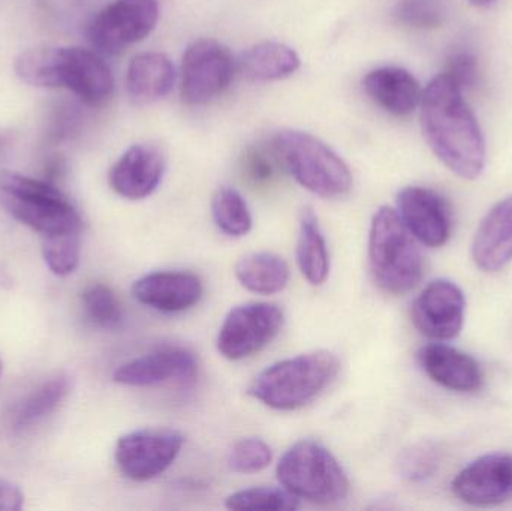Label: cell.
Here are the masks:
<instances>
[{
    "label": "cell",
    "mask_w": 512,
    "mask_h": 511,
    "mask_svg": "<svg viewBox=\"0 0 512 511\" xmlns=\"http://www.w3.org/2000/svg\"><path fill=\"white\" fill-rule=\"evenodd\" d=\"M420 120L427 144L445 167L462 179L480 177L486 165V141L463 90L445 72L423 90Z\"/></svg>",
    "instance_id": "1"
},
{
    "label": "cell",
    "mask_w": 512,
    "mask_h": 511,
    "mask_svg": "<svg viewBox=\"0 0 512 511\" xmlns=\"http://www.w3.org/2000/svg\"><path fill=\"white\" fill-rule=\"evenodd\" d=\"M339 369V359L330 351L300 354L268 366L255 378L249 392L273 410H300L330 386Z\"/></svg>",
    "instance_id": "2"
},
{
    "label": "cell",
    "mask_w": 512,
    "mask_h": 511,
    "mask_svg": "<svg viewBox=\"0 0 512 511\" xmlns=\"http://www.w3.org/2000/svg\"><path fill=\"white\" fill-rule=\"evenodd\" d=\"M415 237L397 210L384 206L373 215L369 231V267L384 293L403 296L423 278V257Z\"/></svg>",
    "instance_id": "3"
},
{
    "label": "cell",
    "mask_w": 512,
    "mask_h": 511,
    "mask_svg": "<svg viewBox=\"0 0 512 511\" xmlns=\"http://www.w3.org/2000/svg\"><path fill=\"white\" fill-rule=\"evenodd\" d=\"M0 204L20 224L45 237L81 233L83 221L68 197L47 180L14 171L0 174Z\"/></svg>",
    "instance_id": "4"
},
{
    "label": "cell",
    "mask_w": 512,
    "mask_h": 511,
    "mask_svg": "<svg viewBox=\"0 0 512 511\" xmlns=\"http://www.w3.org/2000/svg\"><path fill=\"white\" fill-rule=\"evenodd\" d=\"M273 149L298 185L318 197L339 200L351 192L354 177L346 162L319 138L307 132H277Z\"/></svg>",
    "instance_id": "5"
},
{
    "label": "cell",
    "mask_w": 512,
    "mask_h": 511,
    "mask_svg": "<svg viewBox=\"0 0 512 511\" xmlns=\"http://www.w3.org/2000/svg\"><path fill=\"white\" fill-rule=\"evenodd\" d=\"M280 485L298 500L319 506L342 503L349 480L333 453L313 440H301L286 450L276 468Z\"/></svg>",
    "instance_id": "6"
},
{
    "label": "cell",
    "mask_w": 512,
    "mask_h": 511,
    "mask_svg": "<svg viewBox=\"0 0 512 511\" xmlns=\"http://www.w3.org/2000/svg\"><path fill=\"white\" fill-rule=\"evenodd\" d=\"M237 62L230 48L215 39H198L186 48L180 95L188 105L219 98L233 83Z\"/></svg>",
    "instance_id": "7"
},
{
    "label": "cell",
    "mask_w": 512,
    "mask_h": 511,
    "mask_svg": "<svg viewBox=\"0 0 512 511\" xmlns=\"http://www.w3.org/2000/svg\"><path fill=\"white\" fill-rule=\"evenodd\" d=\"M283 311L274 303H246L231 309L218 333V350L239 362L264 350L282 330Z\"/></svg>",
    "instance_id": "8"
},
{
    "label": "cell",
    "mask_w": 512,
    "mask_h": 511,
    "mask_svg": "<svg viewBox=\"0 0 512 511\" xmlns=\"http://www.w3.org/2000/svg\"><path fill=\"white\" fill-rule=\"evenodd\" d=\"M158 18V0H114L93 18L89 39L101 53L119 54L147 38Z\"/></svg>",
    "instance_id": "9"
},
{
    "label": "cell",
    "mask_w": 512,
    "mask_h": 511,
    "mask_svg": "<svg viewBox=\"0 0 512 511\" xmlns=\"http://www.w3.org/2000/svg\"><path fill=\"white\" fill-rule=\"evenodd\" d=\"M183 435L173 429H141L117 441V467L134 482H149L164 474L182 452Z\"/></svg>",
    "instance_id": "10"
},
{
    "label": "cell",
    "mask_w": 512,
    "mask_h": 511,
    "mask_svg": "<svg viewBox=\"0 0 512 511\" xmlns=\"http://www.w3.org/2000/svg\"><path fill=\"white\" fill-rule=\"evenodd\" d=\"M465 296L450 281H433L427 285L412 305V323L418 332L436 341L456 338L465 323Z\"/></svg>",
    "instance_id": "11"
},
{
    "label": "cell",
    "mask_w": 512,
    "mask_h": 511,
    "mask_svg": "<svg viewBox=\"0 0 512 511\" xmlns=\"http://www.w3.org/2000/svg\"><path fill=\"white\" fill-rule=\"evenodd\" d=\"M59 87L71 90L89 107H102L114 92L110 66L96 51L81 47H59Z\"/></svg>",
    "instance_id": "12"
},
{
    "label": "cell",
    "mask_w": 512,
    "mask_h": 511,
    "mask_svg": "<svg viewBox=\"0 0 512 511\" xmlns=\"http://www.w3.org/2000/svg\"><path fill=\"white\" fill-rule=\"evenodd\" d=\"M397 213L409 233L429 248L447 245L453 233L450 206L429 188L408 186L397 194Z\"/></svg>",
    "instance_id": "13"
},
{
    "label": "cell",
    "mask_w": 512,
    "mask_h": 511,
    "mask_svg": "<svg viewBox=\"0 0 512 511\" xmlns=\"http://www.w3.org/2000/svg\"><path fill=\"white\" fill-rule=\"evenodd\" d=\"M453 494L475 507L501 506L512 500V455L493 453L463 468L453 480Z\"/></svg>",
    "instance_id": "14"
},
{
    "label": "cell",
    "mask_w": 512,
    "mask_h": 511,
    "mask_svg": "<svg viewBox=\"0 0 512 511\" xmlns=\"http://www.w3.org/2000/svg\"><path fill=\"white\" fill-rule=\"evenodd\" d=\"M198 363L191 351L162 348L155 353L123 363L114 372L117 384L128 387H156L171 381H189L197 374Z\"/></svg>",
    "instance_id": "15"
},
{
    "label": "cell",
    "mask_w": 512,
    "mask_h": 511,
    "mask_svg": "<svg viewBox=\"0 0 512 511\" xmlns=\"http://www.w3.org/2000/svg\"><path fill=\"white\" fill-rule=\"evenodd\" d=\"M135 300L164 314H179L200 303L204 285L200 276L189 272H153L135 281Z\"/></svg>",
    "instance_id": "16"
},
{
    "label": "cell",
    "mask_w": 512,
    "mask_h": 511,
    "mask_svg": "<svg viewBox=\"0 0 512 511\" xmlns=\"http://www.w3.org/2000/svg\"><path fill=\"white\" fill-rule=\"evenodd\" d=\"M165 173V158L152 144L129 147L111 168L110 186L126 200H144L161 185Z\"/></svg>",
    "instance_id": "17"
},
{
    "label": "cell",
    "mask_w": 512,
    "mask_h": 511,
    "mask_svg": "<svg viewBox=\"0 0 512 511\" xmlns=\"http://www.w3.org/2000/svg\"><path fill=\"white\" fill-rule=\"evenodd\" d=\"M418 363L430 380L459 393L477 392L484 375L474 357L445 344H429L418 351Z\"/></svg>",
    "instance_id": "18"
},
{
    "label": "cell",
    "mask_w": 512,
    "mask_h": 511,
    "mask_svg": "<svg viewBox=\"0 0 512 511\" xmlns=\"http://www.w3.org/2000/svg\"><path fill=\"white\" fill-rule=\"evenodd\" d=\"M472 258L478 269L495 273L512 261V195L496 204L481 221L474 243Z\"/></svg>",
    "instance_id": "19"
},
{
    "label": "cell",
    "mask_w": 512,
    "mask_h": 511,
    "mask_svg": "<svg viewBox=\"0 0 512 511\" xmlns=\"http://www.w3.org/2000/svg\"><path fill=\"white\" fill-rule=\"evenodd\" d=\"M363 89L373 102L394 116H409L420 107L421 90L417 78L403 68L384 66L364 77Z\"/></svg>",
    "instance_id": "20"
},
{
    "label": "cell",
    "mask_w": 512,
    "mask_h": 511,
    "mask_svg": "<svg viewBox=\"0 0 512 511\" xmlns=\"http://www.w3.org/2000/svg\"><path fill=\"white\" fill-rule=\"evenodd\" d=\"M176 69L170 57L158 51L137 54L126 72V90L135 104H152L173 89Z\"/></svg>",
    "instance_id": "21"
},
{
    "label": "cell",
    "mask_w": 512,
    "mask_h": 511,
    "mask_svg": "<svg viewBox=\"0 0 512 511\" xmlns=\"http://www.w3.org/2000/svg\"><path fill=\"white\" fill-rule=\"evenodd\" d=\"M300 68V57L288 45L261 42L246 50L237 69L252 81H277L291 77Z\"/></svg>",
    "instance_id": "22"
},
{
    "label": "cell",
    "mask_w": 512,
    "mask_h": 511,
    "mask_svg": "<svg viewBox=\"0 0 512 511\" xmlns=\"http://www.w3.org/2000/svg\"><path fill=\"white\" fill-rule=\"evenodd\" d=\"M297 263L309 284L322 285L330 275V254L313 209L304 207L298 230Z\"/></svg>",
    "instance_id": "23"
},
{
    "label": "cell",
    "mask_w": 512,
    "mask_h": 511,
    "mask_svg": "<svg viewBox=\"0 0 512 511\" xmlns=\"http://www.w3.org/2000/svg\"><path fill=\"white\" fill-rule=\"evenodd\" d=\"M289 276L288 263L273 252H254L236 264V278L240 284L261 296H271L285 290Z\"/></svg>",
    "instance_id": "24"
},
{
    "label": "cell",
    "mask_w": 512,
    "mask_h": 511,
    "mask_svg": "<svg viewBox=\"0 0 512 511\" xmlns=\"http://www.w3.org/2000/svg\"><path fill=\"white\" fill-rule=\"evenodd\" d=\"M69 390H71V378L68 375H56L45 381L18 405L12 417L14 431H27L47 419L65 401Z\"/></svg>",
    "instance_id": "25"
},
{
    "label": "cell",
    "mask_w": 512,
    "mask_h": 511,
    "mask_svg": "<svg viewBox=\"0 0 512 511\" xmlns=\"http://www.w3.org/2000/svg\"><path fill=\"white\" fill-rule=\"evenodd\" d=\"M57 57H59V47L44 45V47L30 48L15 59V74L29 86L59 89Z\"/></svg>",
    "instance_id": "26"
},
{
    "label": "cell",
    "mask_w": 512,
    "mask_h": 511,
    "mask_svg": "<svg viewBox=\"0 0 512 511\" xmlns=\"http://www.w3.org/2000/svg\"><path fill=\"white\" fill-rule=\"evenodd\" d=\"M212 215L216 227L227 236L243 237L251 233V210L236 189L221 188L216 192L212 200Z\"/></svg>",
    "instance_id": "27"
},
{
    "label": "cell",
    "mask_w": 512,
    "mask_h": 511,
    "mask_svg": "<svg viewBox=\"0 0 512 511\" xmlns=\"http://www.w3.org/2000/svg\"><path fill=\"white\" fill-rule=\"evenodd\" d=\"M441 465V450L435 443L420 441L400 452L396 471L408 483H423L432 479Z\"/></svg>",
    "instance_id": "28"
},
{
    "label": "cell",
    "mask_w": 512,
    "mask_h": 511,
    "mask_svg": "<svg viewBox=\"0 0 512 511\" xmlns=\"http://www.w3.org/2000/svg\"><path fill=\"white\" fill-rule=\"evenodd\" d=\"M83 308L90 323L116 330L123 323V309L114 291L104 284L92 285L83 293Z\"/></svg>",
    "instance_id": "29"
},
{
    "label": "cell",
    "mask_w": 512,
    "mask_h": 511,
    "mask_svg": "<svg viewBox=\"0 0 512 511\" xmlns=\"http://www.w3.org/2000/svg\"><path fill=\"white\" fill-rule=\"evenodd\" d=\"M225 506L230 510L291 511L298 509V498L285 488H251L231 494Z\"/></svg>",
    "instance_id": "30"
},
{
    "label": "cell",
    "mask_w": 512,
    "mask_h": 511,
    "mask_svg": "<svg viewBox=\"0 0 512 511\" xmlns=\"http://www.w3.org/2000/svg\"><path fill=\"white\" fill-rule=\"evenodd\" d=\"M42 255L54 275H71L80 263L81 233L45 237L42 239Z\"/></svg>",
    "instance_id": "31"
},
{
    "label": "cell",
    "mask_w": 512,
    "mask_h": 511,
    "mask_svg": "<svg viewBox=\"0 0 512 511\" xmlns=\"http://www.w3.org/2000/svg\"><path fill=\"white\" fill-rule=\"evenodd\" d=\"M273 461L271 447L259 438H243L231 447L228 465L240 474H254L265 470Z\"/></svg>",
    "instance_id": "32"
},
{
    "label": "cell",
    "mask_w": 512,
    "mask_h": 511,
    "mask_svg": "<svg viewBox=\"0 0 512 511\" xmlns=\"http://www.w3.org/2000/svg\"><path fill=\"white\" fill-rule=\"evenodd\" d=\"M444 14V0H402L396 11L400 23L415 29L438 27Z\"/></svg>",
    "instance_id": "33"
},
{
    "label": "cell",
    "mask_w": 512,
    "mask_h": 511,
    "mask_svg": "<svg viewBox=\"0 0 512 511\" xmlns=\"http://www.w3.org/2000/svg\"><path fill=\"white\" fill-rule=\"evenodd\" d=\"M445 74L453 78L454 83L460 89H471L475 86L478 78V65L475 57L466 51L453 54L448 60L447 71Z\"/></svg>",
    "instance_id": "34"
},
{
    "label": "cell",
    "mask_w": 512,
    "mask_h": 511,
    "mask_svg": "<svg viewBox=\"0 0 512 511\" xmlns=\"http://www.w3.org/2000/svg\"><path fill=\"white\" fill-rule=\"evenodd\" d=\"M24 495L20 489L0 479V511H17L23 507Z\"/></svg>",
    "instance_id": "35"
},
{
    "label": "cell",
    "mask_w": 512,
    "mask_h": 511,
    "mask_svg": "<svg viewBox=\"0 0 512 511\" xmlns=\"http://www.w3.org/2000/svg\"><path fill=\"white\" fill-rule=\"evenodd\" d=\"M249 173L256 182H267L273 171H271L270 162L265 161L262 156L255 155L249 161Z\"/></svg>",
    "instance_id": "36"
},
{
    "label": "cell",
    "mask_w": 512,
    "mask_h": 511,
    "mask_svg": "<svg viewBox=\"0 0 512 511\" xmlns=\"http://www.w3.org/2000/svg\"><path fill=\"white\" fill-rule=\"evenodd\" d=\"M471 5L477 6V8H484V6L492 5L495 0H468Z\"/></svg>",
    "instance_id": "37"
},
{
    "label": "cell",
    "mask_w": 512,
    "mask_h": 511,
    "mask_svg": "<svg viewBox=\"0 0 512 511\" xmlns=\"http://www.w3.org/2000/svg\"><path fill=\"white\" fill-rule=\"evenodd\" d=\"M9 282H11V279H9V276L6 275V273L3 272L2 269H0V285H6V287H8Z\"/></svg>",
    "instance_id": "38"
},
{
    "label": "cell",
    "mask_w": 512,
    "mask_h": 511,
    "mask_svg": "<svg viewBox=\"0 0 512 511\" xmlns=\"http://www.w3.org/2000/svg\"><path fill=\"white\" fill-rule=\"evenodd\" d=\"M5 146H6V138L2 137V135H0V152H2V149Z\"/></svg>",
    "instance_id": "39"
},
{
    "label": "cell",
    "mask_w": 512,
    "mask_h": 511,
    "mask_svg": "<svg viewBox=\"0 0 512 511\" xmlns=\"http://www.w3.org/2000/svg\"><path fill=\"white\" fill-rule=\"evenodd\" d=\"M0 374H2V360H0Z\"/></svg>",
    "instance_id": "40"
}]
</instances>
